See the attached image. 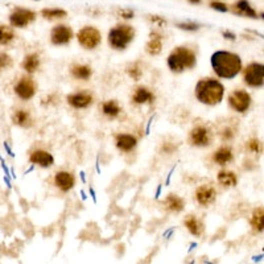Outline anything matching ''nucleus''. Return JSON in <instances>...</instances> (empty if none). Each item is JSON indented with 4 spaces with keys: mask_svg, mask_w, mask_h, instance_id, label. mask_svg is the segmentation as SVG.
<instances>
[{
    "mask_svg": "<svg viewBox=\"0 0 264 264\" xmlns=\"http://www.w3.org/2000/svg\"><path fill=\"white\" fill-rule=\"evenodd\" d=\"M232 12L236 15L246 16V18H258L256 12L251 7V4L247 0H238L236 3L232 4Z\"/></svg>",
    "mask_w": 264,
    "mask_h": 264,
    "instance_id": "obj_16",
    "label": "nucleus"
},
{
    "mask_svg": "<svg viewBox=\"0 0 264 264\" xmlns=\"http://www.w3.org/2000/svg\"><path fill=\"white\" fill-rule=\"evenodd\" d=\"M224 94V84L216 80L205 78L196 84V96L204 104L214 106L222 100Z\"/></svg>",
    "mask_w": 264,
    "mask_h": 264,
    "instance_id": "obj_2",
    "label": "nucleus"
},
{
    "mask_svg": "<svg viewBox=\"0 0 264 264\" xmlns=\"http://www.w3.org/2000/svg\"><path fill=\"white\" fill-rule=\"evenodd\" d=\"M4 148H6V150H7V152H8V154H10V156H12V158H14V156H15V154H14V152H12V150H11V148H10V146H8L7 143H4Z\"/></svg>",
    "mask_w": 264,
    "mask_h": 264,
    "instance_id": "obj_39",
    "label": "nucleus"
},
{
    "mask_svg": "<svg viewBox=\"0 0 264 264\" xmlns=\"http://www.w3.org/2000/svg\"><path fill=\"white\" fill-rule=\"evenodd\" d=\"M127 73H128L130 77L132 80H135V81H139L142 76H143V70L140 69V66L138 64H134L132 66H130L128 69H127Z\"/></svg>",
    "mask_w": 264,
    "mask_h": 264,
    "instance_id": "obj_31",
    "label": "nucleus"
},
{
    "mask_svg": "<svg viewBox=\"0 0 264 264\" xmlns=\"http://www.w3.org/2000/svg\"><path fill=\"white\" fill-rule=\"evenodd\" d=\"M150 41L146 45V50H147L148 54L150 56H158L162 49V36L156 32L150 33Z\"/></svg>",
    "mask_w": 264,
    "mask_h": 264,
    "instance_id": "obj_18",
    "label": "nucleus"
},
{
    "mask_svg": "<svg viewBox=\"0 0 264 264\" xmlns=\"http://www.w3.org/2000/svg\"><path fill=\"white\" fill-rule=\"evenodd\" d=\"M81 196H82V200H84H84H86V198H88V196H86V193H84V190L81 192Z\"/></svg>",
    "mask_w": 264,
    "mask_h": 264,
    "instance_id": "obj_43",
    "label": "nucleus"
},
{
    "mask_svg": "<svg viewBox=\"0 0 264 264\" xmlns=\"http://www.w3.org/2000/svg\"><path fill=\"white\" fill-rule=\"evenodd\" d=\"M102 110L103 112L107 115V116L115 118L120 114V107L118 104L115 100H108V102H104L102 104Z\"/></svg>",
    "mask_w": 264,
    "mask_h": 264,
    "instance_id": "obj_29",
    "label": "nucleus"
},
{
    "mask_svg": "<svg viewBox=\"0 0 264 264\" xmlns=\"http://www.w3.org/2000/svg\"><path fill=\"white\" fill-rule=\"evenodd\" d=\"M73 38V30L68 26H57L50 32V40L54 45H65L69 44Z\"/></svg>",
    "mask_w": 264,
    "mask_h": 264,
    "instance_id": "obj_9",
    "label": "nucleus"
},
{
    "mask_svg": "<svg viewBox=\"0 0 264 264\" xmlns=\"http://www.w3.org/2000/svg\"><path fill=\"white\" fill-rule=\"evenodd\" d=\"M92 70L88 65H74L72 68V76L78 80H88L92 77Z\"/></svg>",
    "mask_w": 264,
    "mask_h": 264,
    "instance_id": "obj_25",
    "label": "nucleus"
},
{
    "mask_svg": "<svg viewBox=\"0 0 264 264\" xmlns=\"http://www.w3.org/2000/svg\"><path fill=\"white\" fill-rule=\"evenodd\" d=\"M68 103L70 106L76 107V108H84V107H88L92 103V96L88 92L70 94V96H68Z\"/></svg>",
    "mask_w": 264,
    "mask_h": 264,
    "instance_id": "obj_12",
    "label": "nucleus"
},
{
    "mask_svg": "<svg viewBox=\"0 0 264 264\" xmlns=\"http://www.w3.org/2000/svg\"><path fill=\"white\" fill-rule=\"evenodd\" d=\"M243 80L251 88H262L264 84V66L252 62L243 72Z\"/></svg>",
    "mask_w": 264,
    "mask_h": 264,
    "instance_id": "obj_5",
    "label": "nucleus"
},
{
    "mask_svg": "<svg viewBox=\"0 0 264 264\" xmlns=\"http://www.w3.org/2000/svg\"><path fill=\"white\" fill-rule=\"evenodd\" d=\"M90 194H92V200H94V202H96V192H94V189H92V188H90Z\"/></svg>",
    "mask_w": 264,
    "mask_h": 264,
    "instance_id": "obj_41",
    "label": "nucleus"
},
{
    "mask_svg": "<svg viewBox=\"0 0 264 264\" xmlns=\"http://www.w3.org/2000/svg\"><path fill=\"white\" fill-rule=\"evenodd\" d=\"M30 160L32 164H38L40 166H42V168H48V166H52L53 162H54L53 156H52L49 152L42 150H34V152H32V154H30Z\"/></svg>",
    "mask_w": 264,
    "mask_h": 264,
    "instance_id": "obj_14",
    "label": "nucleus"
},
{
    "mask_svg": "<svg viewBox=\"0 0 264 264\" xmlns=\"http://www.w3.org/2000/svg\"><path fill=\"white\" fill-rule=\"evenodd\" d=\"M12 66V58L7 53H0V72Z\"/></svg>",
    "mask_w": 264,
    "mask_h": 264,
    "instance_id": "obj_32",
    "label": "nucleus"
},
{
    "mask_svg": "<svg viewBox=\"0 0 264 264\" xmlns=\"http://www.w3.org/2000/svg\"><path fill=\"white\" fill-rule=\"evenodd\" d=\"M15 38V33L12 28L7 26H0V45L10 44Z\"/></svg>",
    "mask_w": 264,
    "mask_h": 264,
    "instance_id": "obj_30",
    "label": "nucleus"
},
{
    "mask_svg": "<svg viewBox=\"0 0 264 264\" xmlns=\"http://www.w3.org/2000/svg\"><path fill=\"white\" fill-rule=\"evenodd\" d=\"M210 64H212L214 73L224 80H232L242 70V60L239 56L231 52L216 50L212 56Z\"/></svg>",
    "mask_w": 264,
    "mask_h": 264,
    "instance_id": "obj_1",
    "label": "nucleus"
},
{
    "mask_svg": "<svg viewBox=\"0 0 264 264\" xmlns=\"http://www.w3.org/2000/svg\"><path fill=\"white\" fill-rule=\"evenodd\" d=\"M189 2H190V3H200V2H201V0H189Z\"/></svg>",
    "mask_w": 264,
    "mask_h": 264,
    "instance_id": "obj_45",
    "label": "nucleus"
},
{
    "mask_svg": "<svg viewBox=\"0 0 264 264\" xmlns=\"http://www.w3.org/2000/svg\"><path fill=\"white\" fill-rule=\"evenodd\" d=\"M15 92L18 96V98L28 100L36 94V84L32 78H22L16 84Z\"/></svg>",
    "mask_w": 264,
    "mask_h": 264,
    "instance_id": "obj_10",
    "label": "nucleus"
},
{
    "mask_svg": "<svg viewBox=\"0 0 264 264\" xmlns=\"http://www.w3.org/2000/svg\"><path fill=\"white\" fill-rule=\"evenodd\" d=\"M38 66H40V58L36 53L28 54L22 61V69L26 70L28 73H34L38 69Z\"/></svg>",
    "mask_w": 264,
    "mask_h": 264,
    "instance_id": "obj_24",
    "label": "nucleus"
},
{
    "mask_svg": "<svg viewBox=\"0 0 264 264\" xmlns=\"http://www.w3.org/2000/svg\"><path fill=\"white\" fill-rule=\"evenodd\" d=\"M218 182L224 186L232 188L238 184V177L234 172H230V170H220L218 173Z\"/></svg>",
    "mask_w": 264,
    "mask_h": 264,
    "instance_id": "obj_21",
    "label": "nucleus"
},
{
    "mask_svg": "<svg viewBox=\"0 0 264 264\" xmlns=\"http://www.w3.org/2000/svg\"><path fill=\"white\" fill-rule=\"evenodd\" d=\"M177 26H178L180 30H189V32H194V30H198V28H200L194 22H178Z\"/></svg>",
    "mask_w": 264,
    "mask_h": 264,
    "instance_id": "obj_34",
    "label": "nucleus"
},
{
    "mask_svg": "<svg viewBox=\"0 0 264 264\" xmlns=\"http://www.w3.org/2000/svg\"><path fill=\"white\" fill-rule=\"evenodd\" d=\"M54 184L62 192H69L70 189H73L76 180H74V176L72 173L58 172L54 177Z\"/></svg>",
    "mask_w": 264,
    "mask_h": 264,
    "instance_id": "obj_15",
    "label": "nucleus"
},
{
    "mask_svg": "<svg viewBox=\"0 0 264 264\" xmlns=\"http://www.w3.org/2000/svg\"><path fill=\"white\" fill-rule=\"evenodd\" d=\"M197 62L196 54L190 49L185 46H178L169 54L168 57V66L169 69L174 73H181L184 70L192 69Z\"/></svg>",
    "mask_w": 264,
    "mask_h": 264,
    "instance_id": "obj_3",
    "label": "nucleus"
},
{
    "mask_svg": "<svg viewBox=\"0 0 264 264\" xmlns=\"http://www.w3.org/2000/svg\"><path fill=\"white\" fill-rule=\"evenodd\" d=\"M213 160L220 165H226L232 160V150L228 147H222L216 150L213 156Z\"/></svg>",
    "mask_w": 264,
    "mask_h": 264,
    "instance_id": "obj_22",
    "label": "nucleus"
},
{
    "mask_svg": "<svg viewBox=\"0 0 264 264\" xmlns=\"http://www.w3.org/2000/svg\"><path fill=\"white\" fill-rule=\"evenodd\" d=\"M154 96L152 92L146 88H138L134 92V96H132V100L136 103V104H143V103H152L154 102Z\"/></svg>",
    "mask_w": 264,
    "mask_h": 264,
    "instance_id": "obj_19",
    "label": "nucleus"
},
{
    "mask_svg": "<svg viewBox=\"0 0 264 264\" xmlns=\"http://www.w3.org/2000/svg\"><path fill=\"white\" fill-rule=\"evenodd\" d=\"M78 42L84 46V49H94L96 48L100 41H102V36L96 28L94 26H84L82 28L77 34Z\"/></svg>",
    "mask_w": 264,
    "mask_h": 264,
    "instance_id": "obj_6",
    "label": "nucleus"
},
{
    "mask_svg": "<svg viewBox=\"0 0 264 264\" xmlns=\"http://www.w3.org/2000/svg\"><path fill=\"white\" fill-rule=\"evenodd\" d=\"M116 14L123 18H134V11H132V10H128V8H119V10H116Z\"/></svg>",
    "mask_w": 264,
    "mask_h": 264,
    "instance_id": "obj_35",
    "label": "nucleus"
},
{
    "mask_svg": "<svg viewBox=\"0 0 264 264\" xmlns=\"http://www.w3.org/2000/svg\"><path fill=\"white\" fill-rule=\"evenodd\" d=\"M224 36L226 37V38H228V40H231V41H234L235 38H236V36H235L234 33L228 32V30H224Z\"/></svg>",
    "mask_w": 264,
    "mask_h": 264,
    "instance_id": "obj_38",
    "label": "nucleus"
},
{
    "mask_svg": "<svg viewBox=\"0 0 264 264\" xmlns=\"http://www.w3.org/2000/svg\"><path fill=\"white\" fill-rule=\"evenodd\" d=\"M136 138L132 135H127V134H120L116 136V147L119 150H124V152H130L136 147Z\"/></svg>",
    "mask_w": 264,
    "mask_h": 264,
    "instance_id": "obj_17",
    "label": "nucleus"
},
{
    "mask_svg": "<svg viewBox=\"0 0 264 264\" xmlns=\"http://www.w3.org/2000/svg\"><path fill=\"white\" fill-rule=\"evenodd\" d=\"M216 189L209 185H201L196 192V198H197L198 204L204 206L210 205L216 200Z\"/></svg>",
    "mask_w": 264,
    "mask_h": 264,
    "instance_id": "obj_13",
    "label": "nucleus"
},
{
    "mask_svg": "<svg viewBox=\"0 0 264 264\" xmlns=\"http://www.w3.org/2000/svg\"><path fill=\"white\" fill-rule=\"evenodd\" d=\"M185 226L188 228V230L190 231V234L196 235V236H200L202 234V224L200 220L196 218L194 216H186V220H185Z\"/></svg>",
    "mask_w": 264,
    "mask_h": 264,
    "instance_id": "obj_26",
    "label": "nucleus"
},
{
    "mask_svg": "<svg viewBox=\"0 0 264 264\" xmlns=\"http://www.w3.org/2000/svg\"><path fill=\"white\" fill-rule=\"evenodd\" d=\"M165 206L170 212H181L184 209V206H185V202L178 196L169 194L166 200H165Z\"/></svg>",
    "mask_w": 264,
    "mask_h": 264,
    "instance_id": "obj_23",
    "label": "nucleus"
},
{
    "mask_svg": "<svg viewBox=\"0 0 264 264\" xmlns=\"http://www.w3.org/2000/svg\"><path fill=\"white\" fill-rule=\"evenodd\" d=\"M41 15L46 20H56V18H66L68 14H66L65 10H61V8H44L41 11Z\"/></svg>",
    "mask_w": 264,
    "mask_h": 264,
    "instance_id": "obj_27",
    "label": "nucleus"
},
{
    "mask_svg": "<svg viewBox=\"0 0 264 264\" xmlns=\"http://www.w3.org/2000/svg\"><path fill=\"white\" fill-rule=\"evenodd\" d=\"M189 140H190V144H193V146L206 147L212 142V136H210V131L206 127L198 126V127H196V128H193L190 131Z\"/></svg>",
    "mask_w": 264,
    "mask_h": 264,
    "instance_id": "obj_11",
    "label": "nucleus"
},
{
    "mask_svg": "<svg viewBox=\"0 0 264 264\" xmlns=\"http://www.w3.org/2000/svg\"><path fill=\"white\" fill-rule=\"evenodd\" d=\"M36 18V14L26 8H16L15 11L10 15V22L12 26L16 28H24L30 26V22Z\"/></svg>",
    "mask_w": 264,
    "mask_h": 264,
    "instance_id": "obj_8",
    "label": "nucleus"
},
{
    "mask_svg": "<svg viewBox=\"0 0 264 264\" xmlns=\"http://www.w3.org/2000/svg\"><path fill=\"white\" fill-rule=\"evenodd\" d=\"M263 216H264L263 208H258V209L254 212L252 216H251V224H252V228L256 231H259V232L263 231V226H264Z\"/></svg>",
    "mask_w": 264,
    "mask_h": 264,
    "instance_id": "obj_28",
    "label": "nucleus"
},
{
    "mask_svg": "<svg viewBox=\"0 0 264 264\" xmlns=\"http://www.w3.org/2000/svg\"><path fill=\"white\" fill-rule=\"evenodd\" d=\"M81 178L84 182H86V178H84V172H81Z\"/></svg>",
    "mask_w": 264,
    "mask_h": 264,
    "instance_id": "obj_44",
    "label": "nucleus"
},
{
    "mask_svg": "<svg viewBox=\"0 0 264 264\" xmlns=\"http://www.w3.org/2000/svg\"><path fill=\"white\" fill-rule=\"evenodd\" d=\"M228 104L238 112H244L251 106V96L244 90H235L228 96Z\"/></svg>",
    "mask_w": 264,
    "mask_h": 264,
    "instance_id": "obj_7",
    "label": "nucleus"
},
{
    "mask_svg": "<svg viewBox=\"0 0 264 264\" xmlns=\"http://www.w3.org/2000/svg\"><path fill=\"white\" fill-rule=\"evenodd\" d=\"M135 30L127 24H118L108 32V44L114 49H124L134 40Z\"/></svg>",
    "mask_w": 264,
    "mask_h": 264,
    "instance_id": "obj_4",
    "label": "nucleus"
},
{
    "mask_svg": "<svg viewBox=\"0 0 264 264\" xmlns=\"http://www.w3.org/2000/svg\"><path fill=\"white\" fill-rule=\"evenodd\" d=\"M160 192H162V185H158V192H156V196H154V198H158V196H160Z\"/></svg>",
    "mask_w": 264,
    "mask_h": 264,
    "instance_id": "obj_42",
    "label": "nucleus"
},
{
    "mask_svg": "<svg viewBox=\"0 0 264 264\" xmlns=\"http://www.w3.org/2000/svg\"><path fill=\"white\" fill-rule=\"evenodd\" d=\"M247 148L251 152H254V154H259V152H262V143L256 139L250 140L248 143H247Z\"/></svg>",
    "mask_w": 264,
    "mask_h": 264,
    "instance_id": "obj_33",
    "label": "nucleus"
},
{
    "mask_svg": "<svg viewBox=\"0 0 264 264\" xmlns=\"http://www.w3.org/2000/svg\"><path fill=\"white\" fill-rule=\"evenodd\" d=\"M173 172H174V168L170 169V172H169V174H168V180H166V185H169V182H170V177H172Z\"/></svg>",
    "mask_w": 264,
    "mask_h": 264,
    "instance_id": "obj_40",
    "label": "nucleus"
},
{
    "mask_svg": "<svg viewBox=\"0 0 264 264\" xmlns=\"http://www.w3.org/2000/svg\"><path fill=\"white\" fill-rule=\"evenodd\" d=\"M148 20L154 22V24H158V26H166V20H164V18H160V16L150 15V16H148Z\"/></svg>",
    "mask_w": 264,
    "mask_h": 264,
    "instance_id": "obj_37",
    "label": "nucleus"
},
{
    "mask_svg": "<svg viewBox=\"0 0 264 264\" xmlns=\"http://www.w3.org/2000/svg\"><path fill=\"white\" fill-rule=\"evenodd\" d=\"M12 120L16 126H20V127H30L32 126V118L30 114L26 110H18L15 111V114L12 115Z\"/></svg>",
    "mask_w": 264,
    "mask_h": 264,
    "instance_id": "obj_20",
    "label": "nucleus"
},
{
    "mask_svg": "<svg viewBox=\"0 0 264 264\" xmlns=\"http://www.w3.org/2000/svg\"><path fill=\"white\" fill-rule=\"evenodd\" d=\"M210 7L213 8V10H216V11H220V12H228V8L226 4L224 3H220L218 0H216V2H213V3L210 4Z\"/></svg>",
    "mask_w": 264,
    "mask_h": 264,
    "instance_id": "obj_36",
    "label": "nucleus"
}]
</instances>
